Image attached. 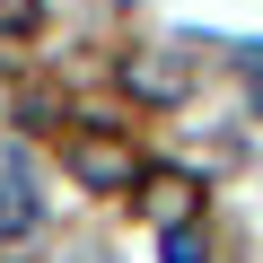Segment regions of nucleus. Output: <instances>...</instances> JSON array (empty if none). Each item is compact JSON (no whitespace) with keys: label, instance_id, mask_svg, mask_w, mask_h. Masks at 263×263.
<instances>
[{"label":"nucleus","instance_id":"f257e3e1","mask_svg":"<svg viewBox=\"0 0 263 263\" xmlns=\"http://www.w3.org/2000/svg\"><path fill=\"white\" fill-rule=\"evenodd\" d=\"M79 176H88V184H123V176H132V149H123V141H79Z\"/></svg>","mask_w":263,"mask_h":263},{"label":"nucleus","instance_id":"f03ea898","mask_svg":"<svg viewBox=\"0 0 263 263\" xmlns=\"http://www.w3.org/2000/svg\"><path fill=\"white\" fill-rule=\"evenodd\" d=\"M167 263H202V228H176L167 237Z\"/></svg>","mask_w":263,"mask_h":263},{"label":"nucleus","instance_id":"7ed1b4c3","mask_svg":"<svg viewBox=\"0 0 263 263\" xmlns=\"http://www.w3.org/2000/svg\"><path fill=\"white\" fill-rule=\"evenodd\" d=\"M246 79H254V105H263V44L246 53Z\"/></svg>","mask_w":263,"mask_h":263}]
</instances>
